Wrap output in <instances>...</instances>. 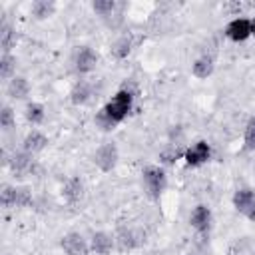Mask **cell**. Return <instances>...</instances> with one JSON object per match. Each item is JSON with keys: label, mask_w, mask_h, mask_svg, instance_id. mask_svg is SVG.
Segmentation results:
<instances>
[{"label": "cell", "mask_w": 255, "mask_h": 255, "mask_svg": "<svg viewBox=\"0 0 255 255\" xmlns=\"http://www.w3.org/2000/svg\"><path fill=\"white\" fill-rule=\"evenodd\" d=\"M48 143H50V139H48V135H46V133H42L40 129H32V131L24 137V141H22V149L34 155V153H38V151L46 149V145H48Z\"/></svg>", "instance_id": "obj_15"}, {"label": "cell", "mask_w": 255, "mask_h": 255, "mask_svg": "<svg viewBox=\"0 0 255 255\" xmlns=\"http://www.w3.org/2000/svg\"><path fill=\"white\" fill-rule=\"evenodd\" d=\"M131 44H133V42H131V36L124 34V36H120V38H116V40L112 42L110 52H112L114 58L124 60V58H128V54L131 52Z\"/></svg>", "instance_id": "obj_20"}, {"label": "cell", "mask_w": 255, "mask_h": 255, "mask_svg": "<svg viewBox=\"0 0 255 255\" xmlns=\"http://www.w3.org/2000/svg\"><path fill=\"white\" fill-rule=\"evenodd\" d=\"M62 197L68 203H78L84 197V181L80 177H68L62 185Z\"/></svg>", "instance_id": "obj_16"}, {"label": "cell", "mask_w": 255, "mask_h": 255, "mask_svg": "<svg viewBox=\"0 0 255 255\" xmlns=\"http://www.w3.org/2000/svg\"><path fill=\"white\" fill-rule=\"evenodd\" d=\"M116 245V239L114 235L106 233V231H96L90 239V249L96 253V255H110L112 249Z\"/></svg>", "instance_id": "obj_13"}, {"label": "cell", "mask_w": 255, "mask_h": 255, "mask_svg": "<svg viewBox=\"0 0 255 255\" xmlns=\"http://www.w3.org/2000/svg\"><path fill=\"white\" fill-rule=\"evenodd\" d=\"M225 36L231 42H245L251 36V20L249 18H233L225 26Z\"/></svg>", "instance_id": "obj_10"}, {"label": "cell", "mask_w": 255, "mask_h": 255, "mask_svg": "<svg viewBox=\"0 0 255 255\" xmlns=\"http://www.w3.org/2000/svg\"><path fill=\"white\" fill-rule=\"evenodd\" d=\"M211 221H213V215H211V209H209L207 205L199 203V205L193 207V211H191V215H189V223H191V227H193L197 233H201V235L209 233Z\"/></svg>", "instance_id": "obj_9"}, {"label": "cell", "mask_w": 255, "mask_h": 255, "mask_svg": "<svg viewBox=\"0 0 255 255\" xmlns=\"http://www.w3.org/2000/svg\"><path fill=\"white\" fill-rule=\"evenodd\" d=\"M6 96L12 100H26L30 96V82L24 76H14L6 84Z\"/></svg>", "instance_id": "obj_14"}, {"label": "cell", "mask_w": 255, "mask_h": 255, "mask_svg": "<svg viewBox=\"0 0 255 255\" xmlns=\"http://www.w3.org/2000/svg\"><path fill=\"white\" fill-rule=\"evenodd\" d=\"M54 12H56V4H54L52 0H36V2H32V6H30V14H32L36 20H46V18H50Z\"/></svg>", "instance_id": "obj_19"}, {"label": "cell", "mask_w": 255, "mask_h": 255, "mask_svg": "<svg viewBox=\"0 0 255 255\" xmlns=\"http://www.w3.org/2000/svg\"><path fill=\"white\" fill-rule=\"evenodd\" d=\"M16 76V58L12 54H2L0 56V78L4 82H10Z\"/></svg>", "instance_id": "obj_23"}, {"label": "cell", "mask_w": 255, "mask_h": 255, "mask_svg": "<svg viewBox=\"0 0 255 255\" xmlns=\"http://www.w3.org/2000/svg\"><path fill=\"white\" fill-rule=\"evenodd\" d=\"M114 239H116V245H118V249H120V251L135 249V247L141 243L139 235H137L133 229H120V233H118Z\"/></svg>", "instance_id": "obj_18"}, {"label": "cell", "mask_w": 255, "mask_h": 255, "mask_svg": "<svg viewBox=\"0 0 255 255\" xmlns=\"http://www.w3.org/2000/svg\"><path fill=\"white\" fill-rule=\"evenodd\" d=\"M24 116H26L28 124H32V126H40V124L46 120V108H44L40 102H30V104L26 106Z\"/></svg>", "instance_id": "obj_21"}, {"label": "cell", "mask_w": 255, "mask_h": 255, "mask_svg": "<svg viewBox=\"0 0 255 255\" xmlns=\"http://www.w3.org/2000/svg\"><path fill=\"white\" fill-rule=\"evenodd\" d=\"M92 96H94V86H92L90 82H86V80H80V82L72 88V92H70V100H72L74 106H84V104H88V102L92 100Z\"/></svg>", "instance_id": "obj_17"}, {"label": "cell", "mask_w": 255, "mask_h": 255, "mask_svg": "<svg viewBox=\"0 0 255 255\" xmlns=\"http://www.w3.org/2000/svg\"><path fill=\"white\" fill-rule=\"evenodd\" d=\"M251 36H255V18L251 20Z\"/></svg>", "instance_id": "obj_27"}, {"label": "cell", "mask_w": 255, "mask_h": 255, "mask_svg": "<svg viewBox=\"0 0 255 255\" xmlns=\"http://www.w3.org/2000/svg\"><path fill=\"white\" fill-rule=\"evenodd\" d=\"M14 124H16V118H14V110L10 108V106H2L0 108V128L4 129V131H10L12 128H14Z\"/></svg>", "instance_id": "obj_26"}, {"label": "cell", "mask_w": 255, "mask_h": 255, "mask_svg": "<svg viewBox=\"0 0 255 255\" xmlns=\"http://www.w3.org/2000/svg\"><path fill=\"white\" fill-rule=\"evenodd\" d=\"M213 70H215V58L211 54H201L191 64V74L197 80H207L213 74Z\"/></svg>", "instance_id": "obj_12"}, {"label": "cell", "mask_w": 255, "mask_h": 255, "mask_svg": "<svg viewBox=\"0 0 255 255\" xmlns=\"http://www.w3.org/2000/svg\"><path fill=\"white\" fill-rule=\"evenodd\" d=\"M62 249L66 255H88L92 249H90V243L88 239H84L82 233H76V231H70L62 237L60 241Z\"/></svg>", "instance_id": "obj_8"}, {"label": "cell", "mask_w": 255, "mask_h": 255, "mask_svg": "<svg viewBox=\"0 0 255 255\" xmlns=\"http://www.w3.org/2000/svg\"><path fill=\"white\" fill-rule=\"evenodd\" d=\"M233 207L245 219L255 221V189L253 187H239L233 193Z\"/></svg>", "instance_id": "obj_5"}, {"label": "cell", "mask_w": 255, "mask_h": 255, "mask_svg": "<svg viewBox=\"0 0 255 255\" xmlns=\"http://www.w3.org/2000/svg\"><path fill=\"white\" fill-rule=\"evenodd\" d=\"M133 96L135 94L129 88H120L114 94V98L96 114V118H94L96 126L100 129H104V131H110L118 124H122L128 118V114L131 112V108H133Z\"/></svg>", "instance_id": "obj_1"}, {"label": "cell", "mask_w": 255, "mask_h": 255, "mask_svg": "<svg viewBox=\"0 0 255 255\" xmlns=\"http://www.w3.org/2000/svg\"><path fill=\"white\" fill-rule=\"evenodd\" d=\"M92 8H94V12L98 14V16H102V18H110L118 8H122L116 0H96L94 4H92Z\"/></svg>", "instance_id": "obj_24"}, {"label": "cell", "mask_w": 255, "mask_h": 255, "mask_svg": "<svg viewBox=\"0 0 255 255\" xmlns=\"http://www.w3.org/2000/svg\"><path fill=\"white\" fill-rule=\"evenodd\" d=\"M34 201L32 191L22 185H2L0 203L4 207H30Z\"/></svg>", "instance_id": "obj_4"}, {"label": "cell", "mask_w": 255, "mask_h": 255, "mask_svg": "<svg viewBox=\"0 0 255 255\" xmlns=\"http://www.w3.org/2000/svg\"><path fill=\"white\" fill-rule=\"evenodd\" d=\"M8 167L16 173V175H28L34 171V155L28 151H16L12 153V157L8 159Z\"/></svg>", "instance_id": "obj_11"}, {"label": "cell", "mask_w": 255, "mask_h": 255, "mask_svg": "<svg viewBox=\"0 0 255 255\" xmlns=\"http://www.w3.org/2000/svg\"><path fill=\"white\" fill-rule=\"evenodd\" d=\"M100 56L98 52H94L90 46H80L74 54V70L78 74H90L98 68Z\"/></svg>", "instance_id": "obj_7"}, {"label": "cell", "mask_w": 255, "mask_h": 255, "mask_svg": "<svg viewBox=\"0 0 255 255\" xmlns=\"http://www.w3.org/2000/svg\"><path fill=\"white\" fill-rule=\"evenodd\" d=\"M92 159H94V163H96V167L100 171L110 173V171L116 169V165L120 161V149H118V145L114 141H104V143H100L96 147Z\"/></svg>", "instance_id": "obj_3"}, {"label": "cell", "mask_w": 255, "mask_h": 255, "mask_svg": "<svg viewBox=\"0 0 255 255\" xmlns=\"http://www.w3.org/2000/svg\"><path fill=\"white\" fill-rule=\"evenodd\" d=\"M16 30L10 24H2L0 26V46H2V54H10V50L16 46Z\"/></svg>", "instance_id": "obj_22"}, {"label": "cell", "mask_w": 255, "mask_h": 255, "mask_svg": "<svg viewBox=\"0 0 255 255\" xmlns=\"http://www.w3.org/2000/svg\"><path fill=\"white\" fill-rule=\"evenodd\" d=\"M243 147L247 151H255V116L245 126V131H243Z\"/></svg>", "instance_id": "obj_25"}, {"label": "cell", "mask_w": 255, "mask_h": 255, "mask_svg": "<svg viewBox=\"0 0 255 255\" xmlns=\"http://www.w3.org/2000/svg\"><path fill=\"white\" fill-rule=\"evenodd\" d=\"M141 183L149 199H159L167 189V175L159 165H147L141 171Z\"/></svg>", "instance_id": "obj_2"}, {"label": "cell", "mask_w": 255, "mask_h": 255, "mask_svg": "<svg viewBox=\"0 0 255 255\" xmlns=\"http://www.w3.org/2000/svg\"><path fill=\"white\" fill-rule=\"evenodd\" d=\"M253 255H255V251H253Z\"/></svg>", "instance_id": "obj_28"}, {"label": "cell", "mask_w": 255, "mask_h": 255, "mask_svg": "<svg viewBox=\"0 0 255 255\" xmlns=\"http://www.w3.org/2000/svg\"><path fill=\"white\" fill-rule=\"evenodd\" d=\"M183 159L189 167H199L211 159V145L205 139H197L183 151Z\"/></svg>", "instance_id": "obj_6"}]
</instances>
